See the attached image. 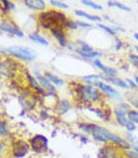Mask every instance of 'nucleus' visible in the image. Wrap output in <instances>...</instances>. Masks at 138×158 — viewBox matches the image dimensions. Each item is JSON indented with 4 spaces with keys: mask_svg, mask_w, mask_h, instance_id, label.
I'll use <instances>...</instances> for the list:
<instances>
[{
    "mask_svg": "<svg viewBox=\"0 0 138 158\" xmlns=\"http://www.w3.org/2000/svg\"><path fill=\"white\" fill-rule=\"evenodd\" d=\"M82 128L86 129L87 132L92 133L93 137H94V139H97V141H101V142L111 141V142L118 143L119 146H122V147H124V148H128V147H129V144H128L126 141H123L122 138L117 137L115 134L111 133L109 131H107V129H104V128H102V127H99V126H92V124H89V126H82Z\"/></svg>",
    "mask_w": 138,
    "mask_h": 158,
    "instance_id": "nucleus-1",
    "label": "nucleus"
},
{
    "mask_svg": "<svg viewBox=\"0 0 138 158\" xmlns=\"http://www.w3.org/2000/svg\"><path fill=\"white\" fill-rule=\"evenodd\" d=\"M40 20H42V23H43V25L45 28H49L52 30H55V28L61 30L62 25L68 23V20L65 19V16L63 14H61V13H53V11L42 14L40 15Z\"/></svg>",
    "mask_w": 138,
    "mask_h": 158,
    "instance_id": "nucleus-2",
    "label": "nucleus"
},
{
    "mask_svg": "<svg viewBox=\"0 0 138 158\" xmlns=\"http://www.w3.org/2000/svg\"><path fill=\"white\" fill-rule=\"evenodd\" d=\"M6 52L14 56L27 59V60H33L36 56V53L34 50H31L30 48H25V47H10L6 49Z\"/></svg>",
    "mask_w": 138,
    "mask_h": 158,
    "instance_id": "nucleus-3",
    "label": "nucleus"
},
{
    "mask_svg": "<svg viewBox=\"0 0 138 158\" xmlns=\"http://www.w3.org/2000/svg\"><path fill=\"white\" fill-rule=\"evenodd\" d=\"M79 93H81V97L87 102H94L99 98V93L92 85H82L79 88Z\"/></svg>",
    "mask_w": 138,
    "mask_h": 158,
    "instance_id": "nucleus-4",
    "label": "nucleus"
},
{
    "mask_svg": "<svg viewBox=\"0 0 138 158\" xmlns=\"http://www.w3.org/2000/svg\"><path fill=\"white\" fill-rule=\"evenodd\" d=\"M31 147L38 152H42V151L47 149V147H48L47 138L43 135H35L31 139Z\"/></svg>",
    "mask_w": 138,
    "mask_h": 158,
    "instance_id": "nucleus-5",
    "label": "nucleus"
},
{
    "mask_svg": "<svg viewBox=\"0 0 138 158\" xmlns=\"http://www.w3.org/2000/svg\"><path fill=\"white\" fill-rule=\"evenodd\" d=\"M29 149V146L24 141H18L14 144V154L15 157H24Z\"/></svg>",
    "mask_w": 138,
    "mask_h": 158,
    "instance_id": "nucleus-6",
    "label": "nucleus"
},
{
    "mask_svg": "<svg viewBox=\"0 0 138 158\" xmlns=\"http://www.w3.org/2000/svg\"><path fill=\"white\" fill-rule=\"evenodd\" d=\"M0 29H2L3 31L10 33V34H15V35L20 36V38H23V36H24V34H23L20 30H19L15 25H13V24H10V23H8V22H3L2 24H0Z\"/></svg>",
    "mask_w": 138,
    "mask_h": 158,
    "instance_id": "nucleus-7",
    "label": "nucleus"
},
{
    "mask_svg": "<svg viewBox=\"0 0 138 158\" xmlns=\"http://www.w3.org/2000/svg\"><path fill=\"white\" fill-rule=\"evenodd\" d=\"M93 85H97V87H99L102 90H104L106 93H108L111 97H113V98H117V99H118V98H119V94H118V92L117 90H114L112 87H109V85H107V84H103V83H101V82H93L92 83Z\"/></svg>",
    "mask_w": 138,
    "mask_h": 158,
    "instance_id": "nucleus-8",
    "label": "nucleus"
},
{
    "mask_svg": "<svg viewBox=\"0 0 138 158\" xmlns=\"http://www.w3.org/2000/svg\"><path fill=\"white\" fill-rule=\"evenodd\" d=\"M115 115H117V121L124 127L129 122V121H127V117H126V108H117L115 109Z\"/></svg>",
    "mask_w": 138,
    "mask_h": 158,
    "instance_id": "nucleus-9",
    "label": "nucleus"
},
{
    "mask_svg": "<svg viewBox=\"0 0 138 158\" xmlns=\"http://www.w3.org/2000/svg\"><path fill=\"white\" fill-rule=\"evenodd\" d=\"M25 5L31 9H38V10H42L45 8V3L42 2V0H27Z\"/></svg>",
    "mask_w": 138,
    "mask_h": 158,
    "instance_id": "nucleus-10",
    "label": "nucleus"
},
{
    "mask_svg": "<svg viewBox=\"0 0 138 158\" xmlns=\"http://www.w3.org/2000/svg\"><path fill=\"white\" fill-rule=\"evenodd\" d=\"M115 149L113 147H106L99 152V158H115Z\"/></svg>",
    "mask_w": 138,
    "mask_h": 158,
    "instance_id": "nucleus-11",
    "label": "nucleus"
},
{
    "mask_svg": "<svg viewBox=\"0 0 138 158\" xmlns=\"http://www.w3.org/2000/svg\"><path fill=\"white\" fill-rule=\"evenodd\" d=\"M52 31H53L55 39H56L59 43H61V45H62V47H65L67 43H65V38H64L63 31H62V30H59V29H55V30H52Z\"/></svg>",
    "mask_w": 138,
    "mask_h": 158,
    "instance_id": "nucleus-12",
    "label": "nucleus"
},
{
    "mask_svg": "<svg viewBox=\"0 0 138 158\" xmlns=\"http://www.w3.org/2000/svg\"><path fill=\"white\" fill-rule=\"evenodd\" d=\"M94 64H95V67H98L101 70H103L104 73H107V74H108V75H111V77H113V75H115V74H117V72H115L114 69H111V68H108V67H104L99 60H95V62H94Z\"/></svg>",
    "mask_w": 138,
    "mask_h": 158,
    "instance_id": "nucleus-13",
    "label": "nucleus"
},
{
    "mask_svg": "<svg viewBox=\"0 0 138 158\" xmlns=\"http://www.w3.org/2000/svg\"><path fill=\"white\" fill-rule=\"evenodd\" d=\"M103 79H108L109 82H112L113 84H117L118 87H122V88H127V83H124V82H122V81H119V79H117V78H113V77H102Z\"/></svg>",
    "mask_w": 138,
    "mask_h": 158,
    "instance_id": "nucleus-14",
    "label": "nucleus"
},
{
    "mask_svg": "<svg viewBox=\"0 0 138 158\" xmlns=\"http://www.w3.org/2000/svg\"><path fill=\"white\" fill-rule=\"evenodd\" d=\"M75 14H77V15H79V16H83V18H86V19H89V20H94V22H99V20H101V18H99V16H94V15L87 14V13L81 11V10L75 11Z\"/></svg>",
    "mask_w": 138,
    "mask_h": 158,
    "instance_id": "nucleus-15",
    "label": "nucleus"
},
{
    "mask_svg": "<svg viewBox=\"0 0 138 158\" xmlns=\"http://www.w3.org/2000/svg\"><path fill=\"white\" fill-rule=\"evenodd\" d=\"M38 79H39V82H40L42 84H43V87L45 88V89H48V90H50V92H54V87L47 81V79L44 78V77H42V75H39L38 74Z\"/></svg>",
    "mask_w": 138,
    "mask_h": 158,
    "instance_id": "nucleus-16",
    "label": "nucleus"
},
{
    "mask_svg": "<svg viewBox=\"0 0 138 158\" xmlns=\"http://www.w3.org/2000/svg\"><path fill=\"white\" fill-rule=\"evenodd\" d=\"M56 109H58V113H59V114H63V113H65V112L69 109V103H68L67 101H62L61 103L58 104Z\"/></svg>",
    "mask_w": 138,
    "mask_h": 158,
    "instance_id": "nucleus-17",
    "label": "nucleus"
},
{
    "mask_svg": "<svg viewBox=\"0 0 138 158\" xmlns=\"http://www.w3.org/2000/svg\"><path fill=\"white\" fill-rule=\"evenodd\" d=\"M30 39L34 40V42H36V43H39V44H42V45H48V42L45 40V39L43 36H40V35H38V34H31Z\"/></svg>",
    "mask_w": 138,
    "mask_h": 158,
    "instance_id": "nucleus-18",
    "label": "nucleus"
},
{
    "mask_svg": "<svg viewBox=\"0 0 138 158\" xmlns=\"http://www.w3.org/2000/svg\"><path fill=\"white\" fill-rule=\"evenodd\" d=\"M128 118L133 123H138V112L136 110H129L128 112Z\"/></svg>",
    "mask_w": 138,
    "mask_h": 158,
    "instance_id": "nucleus-19",
    "label": "nucleus"
},
{
    "mask_svg": "<svg viewBox=\"0 0 138 158\" xmlns=\"http://www.w3.org/2000/svg\"><path fill=\"white\" fill-rule=\"evenodd\" d=\"M79 54H82L86 58H94V56H99V53L95 52H84V50H79Z\"/></svg>",
    "mask_w": 138,
    "mask_h": 158,
    "instance_id": "nucleus-20",
    "label": "nucleus"
},
{
    "mask_svg": "<svg viewBox=\"0 0 138 158\" xmlns=\"http://www.w3.org/2000/svg\"><path fill=\"white\" fill-rule=\"evenodd\" d=\"M47 77L50 79V81H52L53 83H55V84H58V85H63V81H61V79H58L56 77H54V75H52V74H47Z\"/></svg>",
    "mask_w": 138,
    "mask_h": 158,
    "instance_id": "nucleus-21",
    "label": "nucleus"
},
{
    "mask_svg": "<svg viewBox=\"0 0 138 158\" xmlns=\"http://www.w3.org/2000/svg\"><path fill=\"white\" fill-rule=\"evenodd\" d=\"M108 5H109V6H115V8H119V9H122V10H127V11H129V10H131L129 8H127V6H124V5L119 4V3H113V2H109V3H108Z\"/></svg>",
    "mask_w": 138,
    "mask_h": 158,
    "instance_id": "nucleus-22",
    "label": "nucleus"
},
{
    "mask_svg": "<svg viewBox=\"0 0 138 158\" xmlns=\"http://www.w3.org/2000/svg\"><path fill=\"white\" fill-rule=\"evenodd\" d=\"M83 4H84V5H89L90 8H93V9H98V10H102V9H103V6L98 5V4H94V3H92V2H87V0H84Z\"/></svg>",
    "mask_w": 138,
    "mask_h": 158,
    "instance_id": "nucleus-23",
    "label": "nucleus"
},
{
    "mask_svg": "<svg viewBox=\"0 0 138 158\" xmlns=\"http://www.w3.org/2000/svg\"><path fill=\"white\" fill-rule=\"evenodd\" d=\"M129 59H131V62L133 65H136L138 68V55H134V54H131L129 55Z\"/></svg>",
    "mask_w": 138,
    "mask_h": 158,
    "instance_id": "nucleus-24",
    "label": "nucleus"
},
{
    "mask_svg": "<svg viewBox=\"0 0 138 158\" xmlns=\"http://www.w3.org/2000/svg\"><path fill=\"white\" fill-rule=\"evenodd\" d=\"M6 133H8L6 124L4 122H0V134H6Z\"/></svg>",
    "mask_w": 138,
    "mask_h": 158,
    "instance_id": "nucleus-25",
    "label": "nucleus"
},
{
    "mask_svg": "<svg viewBox=\"0 0 138 158\" xmlns=\"http://www.w3.org/2000/svg\"><path fill=\"white\" fill-rule=\"evenodd\" d=\"M50 4H52V5H54V6H61V8H68V5H67V4H64V3H61V2H55V0H52V2H50Z\"/></svg>",
    "mask_w": 138,
    "mask_h": 158,
    "instance_id": "nucleus-26",
    "label": "nucleus"
},
{
    "mask_svg": "<svg viewBox=\"0 0 138 158\" xmlns=\"http://www.w3.org/2000/svg\"><path fill=\"white\" fill-rule=\"evenodd\" d=\"M28 77H29V81H30V83H31L33 88H35V89H38V90H39V85H38V83L35 82V79H34L31 75H29V74H28Z\"/></svg>",
    "mask_w": 138,
    "mask_h": 158,
    "instance_id": "nucleus-27",
    "label": "nucleus"
},
{
    "mask_svg": "<svg viewBox=\"0 0 138 158\" xmlns=\"http://www.w3.org/2000/svg\"><path fill=\"white\" fill-rule=\"evenodd\" d=\"M98 27H99V28H102L103 30H106V31H107V33H109V34H114V30L109 29V28H108V27H106V25H102V24H99Z\"/></svg>",
    "mask_w": 138,
    "mask_h": 158,
    "instance_id": "nucleus-28",
    "label": "nucleus"
},
{
    "mask_svg": "<svg viewBox=\"0 0 138 158\" xmlns=\"http://www.w3.org/2000/svg\"><path fill=\"white\" fill-rule=\"evenodd\" d=\"M126 128H127L128 131H134L136 127H134V123H133V122H128L127 126H126Z\"/></svg>",
    "mask_w": 138,
    "mask_h": 158,
    "instance_id": "nucleus-29",
    "label": "nucleus"
},
{
    "mask_svg": "<svg viewBox=\"0 0 138 158\" xmlns=\"http://www.w3.org/2000/svg\"><path fill=\"white\" fill-rule=\"evenodd\" d=\"M128 157L129 158H138V153L137 152H128Z\"/></svg>",
    "mask_w": 138,
    "mask_h": 158,
    "instance_id": "nucleus-30",
    "label": "nucleus"
},
{
    "mask_svg": "<svg viewBox=\"0 0 138 158\" xmlns=\"http://www.w3.org/2000/svg\"><path fill=\"white\" fill-rule=\"evenodd\" d=\"M77 25H81V27H83V28H90V25H88V24H86V23H82V22H78Z\"/></svg>",
    "mask_w": 138,
    "mask_h": 158,
    "instance_id": "nucleus-31",
    "label": "nucleus"
},
{
    "mask_svg": "<svg viewBox=\"0 0 138 158\" xmlns=\"http://www.w3.org/2000/svg\"><path fill=\"white\" fill-rule=\"evenodd\" d=\"M2 151H3V144L0 143V152H2Z\"/></svg>",
    "mask_w": 138,
    "mask_h": 158,
    "instance_id": "nucleus-32",
    "label": "nucleus"
},
{
    "mask_svg": "<svg viewBox=\"0 0 138 158\" xmlns=\"http://www.w3.org/2000/svg\"><path fill=\"white\" fill-rule=\"evenodd\" d=\"M134 38H136L137 40H138V34H134Z\"/></svg>",
    "mask_w": 138,
    "mask_h": 158,
    "instance_id": "nucleus-33",
    "label": "nucleus"
},
{
    "mask_svg": "<svg viewBox=\"0 0 138 158\" xmlns=\"http://www.w3.org/2000/svg\"><path fill=\"white\" fill-rule=\"evenodd\" d=\"M134 149H136V152L138 153V146H137V147H134Z\"/></svg>",
    "mask_w": 138,
    "mask_h": 158,
    "instance_id": "nucleus-34",
    "label": "nucleus"
},
{
    "mask_svg": "<svg viewBox=\"0 0 138 158\" xmlns=\"http://www.w3.org/2000/svg\"><path fill=\"white\" fill-rule=\"evenodd\" d=\"M136 83L138 84V77H136Z\"/></svg>",
    "mask_w": 138,
    "mask_h": 158,
    "instance_id": "nucleus-35",
    "label": "nucleus"
},
{
    "mask_svg": "<svg viewBox=\"0 0 138 158\" xmlns=\"http://www.w3.org/2000/svg\"><path fill=\"white\" fill-rule=\"evenodd\" d=\"M136 49H137V52H138V47H136Z\"/></svg>",
    "mask_w": 138,
    "mask_h": 158,
    "instance_id": "nucleus-36",
    "label": "nucleus"
}]
</instances>
